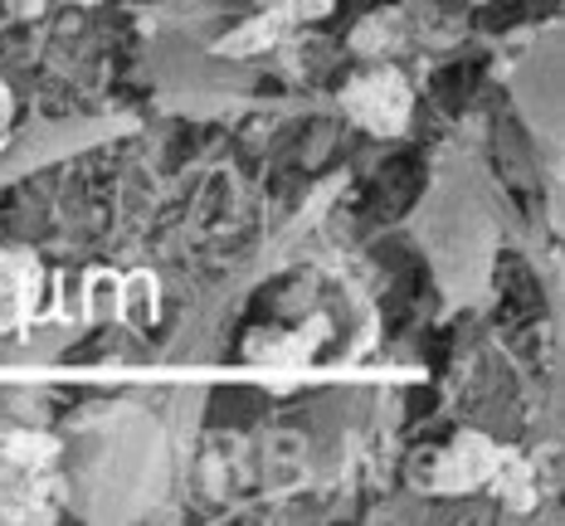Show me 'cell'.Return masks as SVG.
<instances>
[{"label":"cell","mask_w":565,"mask_h":526,"mask_svg":"<svg viewBox=\"0 0 565 526\" xmlns=\"http://www.w3.org/2000/svg\"><path fill=\"white\" fill-rule=\"evenodd\" d=\"M54 502V443L44 434L0 439V517H44Z\"/></svg>","instance_id":"1"},{"label":"cell","mask_w":565,"mask_h":526,"mask_svg":"<svg viewBox=\"0 0 565 526\" xmlns=\"http://www.w3.org/2000/svg\"><path fill=\"white\" fill-rule=\"evenodd\" d=\"M347 112L356 117L366 132L375 137H395L409 117V84L395 74V68H371V74L351 78L347 93H341Z\"/></svg>","instance_id":"2"},{"label":"cell","mask_w":565,"mask_h":526,"mask_svg":"<svg viewBox=\"0 0 565 526\" xmlns=\"http://www.w3.org/2000/svg\"><path fill=\"white\" fill-rule=\"evenodd\" d=\"M498 459H502V453L492 449L488 439L463 434V439H458L454 449L439 459V473H434V483H439V487H478V483H488V477H492Z\"/></svg>","instance_id":"3"},{"label":"cell","mask_w":565,"mask_h":526,"mask_svg":"<svg viewBox=\"0 0 565 526\" xmlns=\"http://www.w3.org/2000/svg\"><path fill=\"white\" fill-rule=\"evenodd\" d=\"M282 34H288V25L258 10V20H249V25H244L239 34H230V40H220V54H254V50H268V44H278Z\"/></svg>","instance_id":"4"},{"label":"cell","mask_w":565,"mask_h":526,"mask_svg":"<svg viewBox=\"0 0 565 526\" xmlns=\"http://www.w3.org/2000/svg\"><path fill=\"white\" fill-rule=\"evenodd\" d=\"M399 25H405V20H399L395 10H385V15L361 20V30H356V50L381 58L385 50H395V44H399Z\"/></svg>","instance_id":"5"},{"label":"cell","mask_w":565,"mask_h":526,"mask_svg":"<svg viewBox=\"0 0 565 526\" xmlns=\"http://www.w3.org/2000/svg\"><path fill=\"white\" fill-rule=\"evenodd\" d=\"M337 0H258V10L264 15H274V20H282V25H302V20H317V15H327Z\"/></svg>","instance_id":"6"},{"label":"cell","mask_w":565,"mask_h":526,"mask_svg":"<svg viewBox=\"0 0 565 526\" xmlns=\"http://www.w3.org/2000/svg\"><path fill=\"white\" fill-rule=\"evenodd\" d=\"M6 122H10V88L0 84V132H6Z\"/></svg>","instance_id":"7"}]
</instances>
